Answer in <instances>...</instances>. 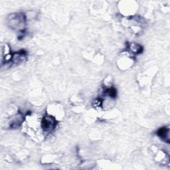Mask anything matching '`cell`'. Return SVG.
<instances>
[{
	"mask_svg": "<svg viewBox=\"0 0 170 170\" xmlns=\"http://www.w3.org/2000/svg\"><path fill=\"white\" fill-rule=\"evenodd\" d=\"M53 120L51 118H47L45 117L43 121V128L45 129H51V127L53 126Z\"/></svg>",
	"mask_w": 170,
	"mask_h": 170,
	"instance_id": "1",
	"label": "cell"
}]
</instances>
